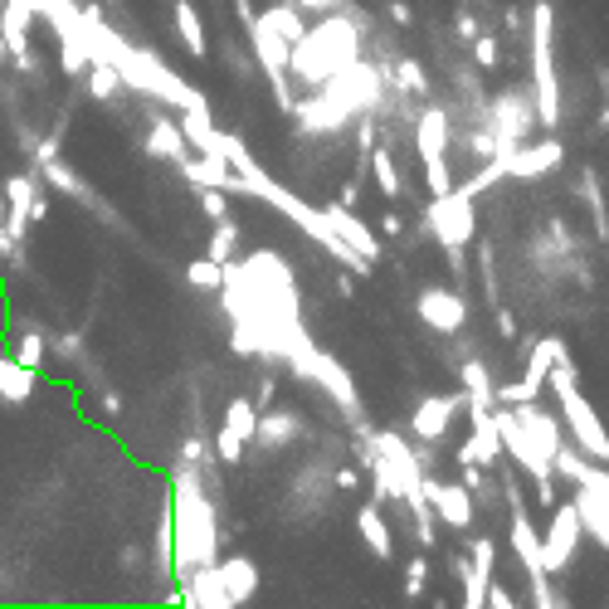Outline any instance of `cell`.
<instances>
[{"instance_id": "1", "label": "cell", "mask_w": 609, "mask_h": 609, "mask_svg": "<svg viewBox=\"0 0 609 609\" xmlns=\"http://www.w3.org/2000/svg\"><path fill=\"white\" fill-rule=\"evenodd\" d=\"M171 522H176V585H186L200 566H215L220 561L215 502L205 497L195 468H181L171 478Z\"/></svg>"}, {"instance_id": "2", "label": "cell", "mask_w": 609, "mask_h": 609, "mask_svg": "<svg viewBox=\"0 0 609 609\" xmlns=\"http://www.w3.org/2000/svg\"><path fill=\"white\" fill-rule=\"evenodd\" d=\"M356 64V20L337 10V15H322L317 30H307L298 44H293V74H303L307 83H332V78Z\"/></svg>"}, {"instance_id": "3", "label": "cell", "mask_w": 609, "mask_h": 609, "mask_svg": "<svg viewBox=\"0 0 609 609\" xmlns=\"http://www.w3.org/2000/svg\"><path fill=\"white\" fill-rule=\"evenodd\" d=\"M497 478H502V497H507V512H512L507 532H512V551H517L522 571H527V585H532V605L561 609L566 605V595L551 590V571H546V556H541V532H536L532 512H527V502H522V488H517L507 473H497Z\"/></svg>"}, {"instance_id": "4", "label": "cell", "mask_w": 609, "mask_h": 609, "mask_svg": "<svg viewBox=\"0 0 609 609\" xmlns=\"http://www.w3.org/2000/svg\"><path fill=\"white\" fill-rule=\"evenodd\" d=\"M532 98L546 132L561 127V78H556V5H532Z\"/></svg>"}, {"instance_id": "5", "label": "cell", "mask_w": 609, "mask_h": 609, "mask_svg": "<svg viewBox=\"0 0 609 609\" xmlns=\"http://www.w3.org/2000/svg\"><path fill=\"white\" fill-rule=\"evenodd\" d=\"M546 390L556 395V405H561V419H566V434L575 439V449L590 458H600L609 463V434H605V419L595 415V405L580 395V381H575V366L571 361H561V366H551V376H546Z\"/></svg>"}, {"instance_id": "6", "label": "cell", "mask_w": 609, "mask_h": 609, "mask_svg": "<svg viewBox=\"0 0 609 609\" xmlns=\"http://www.w3.org/2000/svg\"><path fill=\"white\" fill-rule=\"evenodd\" d=\"M283 361L303 376V381L322 385L337 405H342L346 415H361V400H356V381H351V371H346L342 361L332 356V351H322V346H312V337H293L288 342V351H283Z\"/></svg>"}, {"instance_id": "7", "label": "cell", "mask_w": 609, "mask_h": 609, "mask_svg": "<svg viewBox=\"0 0 609 609\" xmlns=\"http://www.w3.org/2000/svg\"><path fill=\"white\" fill-rule=\"evenodd\" d=\"M415 147H419V161H424L429 195L454 191V176H449V117L439 113V108H424V113H419Z\"/></svg>"}, {"instance_id": "8", "label": "cell", "mask_w": 609, "mask_h": 609, "mask_svg": "<svg viewBox=\"0 0 609 609\" xmlns=\"http://www.w3.org/2000/svg\"><path fill=\"white\" fill-rule=\"evenodd\" d=\"M429 234L444 244V249H463V244H473V234H478V215H473V195L454 186V191L434 195L429 200Z\"/></svg>"}, {"instance_id": "9", "label": "cell", "mask_w": 609, "mask_h": 609, "mask_svg": "<svg viewBox=\"0 0 609 609\" xmlns=\"http://www.w3.org/2000/svg\"><path fill=\"white\" fill-rule=\"evenodd\" d=\"M249 39H254V59H259V69L268 74V83H273V103L283 108V113H293L298 108V98H293V88H288V64H293V44L283 35H273L264 20H254L249 25Z\"/></svg>"}, {"instance_id": "10", "label": "cell", "mask_w": 609, "mask_h": 609, "mask_svg": "<svg viewBox=\"0 0 609 609\" xmlns=\"http://www.w3.org/2000/svg\"><path fill=\"white\" fill-rule=\"evenodd\" d=\"M561 361H571V351H566L561 337H541V342H532L527 376H522V381H512V385H497V405H527V400H541L551 366H561Z\"/></svg>"}, {"instance_id": "11", "label": "cell", "mask_w": 609, "mask_h": 609, "mask_svg": "<svg viewBox=\"0 0 609 609\" xmlns=\"http://www.w3.org/2000/svg\"><path fill=\"white\" fill-rule=\"evenodd\" d=\"M580 536H585L580 507H575V502L551 507V522H546V532H541V556H546V571H551V575L571 571L575 551H580Z\"/></svg>"}, {"instance_id": "12", "label": "cell", "mask_w": 609, "mask_h": 609, "mask_svg": "<svg viewBox=\"0 0 609 609\" xmlns=\"http://www.w3.org/2000/svg\"><path fill=\"white\" fill-rule=\"evenodd\" d=\"M254 439H259V405H254V395H234L229 410H225V424H220V434H215V458L234 468Z\"/></svg>"}, {"instance_id": "13", "label": "cell", "mask_w": 609, "mask_h": 609, "mask_svg": "<svg viewBox=\"0 0 609 609\" xmlns=\"http://www.w3.org/2000/svg\"><path fill=\"white\" fill-rule=\"evenodd\" d=\"M541 127V117H536V98H517V93H502L493 103V113H488V132L497 137V156L512 152V147H522V137Z\"/></svg>"}, {"instance_id": "14", "label": "cell", "mask_w": 609, "mask_h": 609, "mask_svg": "<svg viewBox=\"0 0 609 609\" xmlns=\"http://www.w3.org/2000/svg\"><path fill=\"white\" fill-rule=\"evenodd\" d=\"M468 419H473V429H468V439L458 444V463H483V468H497V458L507 454V449H502L497 415L488 410V405H468Z\"/></svg>"}, {"instance_id": "15", "label": "cell", "mask_w": 609, "mask_h": 609, "mask_svg": "<svg viewBox=\"0 0 609 609\" xmlns=\"http://www.w3.org/2000/svg\"><path fill=\"white\" fill-rule=\"evenodd\" d=\"M468 405V390H458V395H424L415 405V415H410V429H415L419 444H444V434H449V424L454 415Z\"/></svg>"}, {"instance_id": "16", "label": "cell", "mask_w": 609, "mask_h": 609, "mask_svg": "<svg viewBox=\"0 0 609 609\" xmlns=\"http://www.w3.org/2000/svg\"><path fill=\"white\" fill-rule=\"evenodd\" d=\"M415 312H419V322L429 332H439V337H454V332H463V322H468V303L458 298L454 288H424L415 298Z\"/></svg>"}, {"instance_id": "17", "label": "cell", "mask_w": 609, "mask_h": 609, "mask_svg": "<svg viewBox=\"0 0 609 609\" xmlns=\"http://www.w3.org/2000/svg\"><path fill=\"white\" fill-rule=\"evenodd\" d=\"M424 497H429V507L439 512V522L444 527H454V532H468L473 527V493H468V483L458 478V483H439V478H429L424 473Z\"/></svg>"}, {"instance_id": "18", "label": "cell", "mask_w": 609, "mask_h": 609, "mask_svg": "<svg viewBox=\"0 0 609 609\" xmlns=\"http://www.w3.org/2000/svg\"><path fill=\"white\" fill-rule=\"evenodd\" d=\"M502 161H507V181H536V176H546L566 161V147L556 137H546V142H532V147L502 152Z\"/></svg>"}, {"instance_id": "19", "label": "cell", "mask_w": 609, "mask_h": 609, "mask_svg": "<svg viewBox=\"0 0 609 609\" xmlns=\"http://www.w3.org/2000/svg\"><path fill=\"white\" fill-rule=\"evenodd\" d=\"M35 5L30 0H5L0 5V35H5V44H10V54L20 59V69L30 74L35 69V54H30V25H35Z\"/></svg>"}, {"instance_id": "20", "label": "cell", "mask_w": 609, "mask_h": 609, "mask_svg": "<svg viewBox=\"0 0 609 609\" xmlns=\"http://www.w3.org/2000/svg\"><path fill=\"white\" fill-rule=\"evenodd\" d=\"M181 176L191 181L195 191L200 186H215V191H239L244 195V176L229 166L225 156H210V152H195L191 161H181Z\"/></svg>"}, {"instance_id": "21", "label": "cell", "mask_w": 609, "mask_h": 609, "mask_svg": "<svg viewBox=\"0 0 609 609\" xmlns=\"http://www.w3.org/2000/svg\"><path fill=\"white\" fill-rule=\"evenodd\" d=\"M147 152H152L156 161H171V166L191 161L195 147H191V137H186V127H181V117H152V127H147Z\"/></svg>"}, {"instance_id": "22", "label": "cell", "mask_w": 609, "mask_h": 609, "mask_svg": "<svg viewBox=\"0 0 609 609\" xmlns=\"http://www.w3.org/2000/svg\"><path fill=\"white\" fill-rule=\"evenodd\" d=\"M39 186H35V176H25V171H15L10 181H5V205H10V234L15 239H25L30 234V225H35V205H39Z\"/></svg>"}, {"instance_id": "23", "label": "cell", "mask_w": 609, "mask_h": 609, "mask_svg": "<svg viewBox=\"0 0 609 609\" xmlns=\"http://www.w3.org/2000/svg\"><path fill=\"white\" fill-rule=\"evenodd\" d=\"M181 605H191V609H234V600H229V590H225V575H220V561H215V566H200V571L181 585Z\"/></svg>"}, {"instance_id": "24", "label": "cell", "mask_w": 609, "mask_h": 609, "mask_svg": "<svg viewBox=\"0 0 609 609\" xmlns=\"http://www.w3.org/2000/svg\"><path fill=\"white\" fill-rule=\"evenodd\" d=\"M512 415L527 424V434H532L536 444H541V454L556 463V449L566 444V419H556V415H546L536 400H527V405H512Z\"/></svg>"}, {"instance_id": "25", "label": "cell", "mask_w": 609, "mask_h": 609, "mask_svg": "<svg viewBox=\"0 0 609 609\" xmlns=\"http://www.w3.org/2000/svg\"><path fill=\"white\" fill-rule=\"evenodd\" d=\"M356 532H361L366 551H371L376 561H390V556H395V532H390V522L381 517V497L356 507Z\"/></svg>"}, {"instance_id": "26", "label": "cell", "mask_w": 609, "mask_h": 609, "mask_svg": "<svg viewBox=\"0 0 609 609\" xmlns=\"http://www.w3.org/2000/svg\"><path fill=\"white\" fill-rule=\"evenodd\" d=\"M322 210H327V220L337 225V234H342V239L351 244V249H361V254H366L371 264L381 259V239H376V234L366 229V220H356V215H351V205H342V200H332V205H322Z\"/></svg>"}, {"instance_id": "27", "label": "cell", "mask_w": 609, "mask_h": 609, "mask_svg": "<svg viewBox=\"0 0 609 609\" xmlns=\"http://www.w3.org/2000/svg\"><path fill=\"white\" fill-rule=\"evenodd\" d=\"M220 575H225V590H229V600L234 605H249L254 595H259V566L239 551V556H225L220 561Z\"/></svg>"}, {"instance_id": "28", "label": "cell", "mask_w": 609, "mask_h": 609, "mask_svg": "<svg viewBox=\"0 0 609 609\" xmlns=\"http://www.w3.org/2000/svg\"><path fill=\"white\" fill-rule=\"evenodd\" d=\"M35 376L25 361H15V356H0V400L5 405H25L30 395H35Z\"/></svg>"}, {"instance_id": "29", "label": "cell", "mask_w": 609, "mask_h": 609, "mask_svg": "<svg viewBox=\"0 0 609 609\" xmlns=\"http://www.w3.org/2000/svg\"><path fill=\"white\" fill-rule=\"evenodd\" d=\"M171 20H176V35L186 44V54L195 59H205V25H200V10H195V0H171Z\"/></svg>"}, {"instance_id": "30", "label": "cell", "mask_w": 609, "mask_h": 609, "mask_svg": "<svg viewBox=\"0 0 609 609\" xmlns=\"http://www.w3.org/2000/svg\"><path fill=\"white\" fill-rule=\"evenodd\" d=\"M298 429H303V419L288 415V410H259V439L254 444H264V449H283V444H293L298 439Z\"/></svg>"}, {"instance_id": "31", "label": "cell", "mask_w": 609, "mask_h": 609, "mask_svg": "<svg viewBox=\"0 0 609 609\" xmlns=\"http://www.w3.org/2000/svg\"><path fill=\"white\" fill-rule=\"evenodd\" d=\"M259 20H264V25L273 30V35H283V39H288V44H298V39L307 35L303 5H293V0H288V5H268V10L259 15Z\"/></svg>"}, {"instance_id": "32", "label": "cell", "mask_w": 609, "mask_h": 609, "mask_svg": "<svg viewBox=\"0 0 609 609\" xmlns=\"http://www.w3.org/2000/svg\"><path fill=\"white\" fill-rule=\"evenodd\" d=\"M458 381L468 390V405H488V410L497 405V385H493V376H488L483 361H463V366H458Z\"/></svg>"}, {"instance_id": "33", "label": "cell", "mask_w": 609, "mask_h": 609, "mask_svg": "<svg viewBox=\"0 0 609 609\" xmlns=\"http://www.w3.org/2000/svg\"><path fill=\"white\" fill-rule=\"evenodd\" d=\"M35 166L44 171V181H49V186H59L64 195H74V200H83V205H93V200H98V195L88 191V186L78 181L74 171H69L64 161H59V156H44V161H35Z\"/></svg>"}, {"instance_id": "34", "label": "cell", "mask_w": 609, "mask_h": 609, "mask_svg": "<svg viewBox=\"0 0 609 609\" xmlns=\"http://www.w3.org/2000/svg\"><path fill=\"white\" fill-rule=\"evenodd\" d=\"M117 88H127V83H122V74H117L113 64L93 59V64H88V98L108 103V98H117Z\"/></svg>"}, {"instance_id": "35", "label": "cell", "mask_w": 609, "mask_h": 609, "mask_svg": "<svg viewBox=\"0 0 609 609\" xmlns=\"http://www.w3.org/2000/svg\"><path fill=\"white\" fill-rule=\"evenodd\" d=\"M371 171H376V186H381L385 200H400V191H405V186H400V166H395V156L385 152V147L371 152Z\"/></svg>"}, {"instance_id": "36", "label": "cell", "mask_w": 609, "mask_h": 609, "mask_svg": "<svg viewBox=\"0 0 609 609\" xmlns=\"http://www.w3.org/2000/svg\"><path fill=\"white\" fill-rule=\"evenodd\" d=\"M234 249H239V225L225 215V220H215V229H210V249H205V254H210L215 264H229Z\"/></svg>"}, {"instance_id": "37", "label": "cell", "mask_w": 609, "mask_h": 609, "mask_svg": "<svg viewBox=\"0 0 609 609\" xmlns=\"http://www.w3.org/2000/svg\"><path fill=\"white\" fill-rule=\"evenodd\" d=\"M15 361H25L30 371H44V361H49V342H44V332H39V327H25V332H20Z\"/></svg>"}, {"instance_id": "38", "label": "cell", "mask_w": 609, "mask_h": 609, "mask_svg": "<svg viewBox=\"0 0 609 609\" xmlns=\"http://www.w3.org/2000/svg\"><path fill=\"white\" fill-rule=\"evenodd\" d=\"M186 278H191V288H205V293H220V288H225V264H215V259L205 254V259H195V264H186Z\"/></svg>"}, {"instance_id": "39", "label": "cell", "mask_w": 609, "mask_h": 609, "mask_svg": "<svg viewBox=\"0 0 609 609\" xmlns=\"http://www.w3.org/2000/svg\"><path fill=\"white\" fill-rule=\"evenodd\" d=\"M463 551H468L473 571L483 575V580H493V566H497V541H493V536H473V541H468Z\"/></svg>"}, {"instance_id": "40", "label": "cell", "mask_w": 609, "mask_h": 609, "mask_svg": "<svg viewBox=\"0 0 609 609\" xmlns=\"http://www.w3.org/2000/svg\"><path fill=\"white\" fill-rule=\"evenodd\" d=\"M497 181H507V161H502V156H488L483 171H473V176L463 181V191L478 195V191H488V186H497Z\"/></svg>"}, {"instance_id": "41", "label": "cell", "mask_w": 609, "mask_h": 609, "mask_svg": "<svg viewBox=\"0 0 609 609\" xmlns=\"http://www.w3.org/2000/svg\"><path fill=\"white\" fill-rule=\"evenodd\" d=\"M424 590H429V556H410V566H405V600L415 605V600H424Z\"/></svg>"}, {"instance_id": "42", "label": "cell", "mask_w": 609, "mask_h": 609, "mask_svg": "<svg viewBox=\"0 0 609 609\" xmlns=\"http://www.w3.org/2000/svg\"><path fill=\"white\" fill-rule=\"evenodd\" d=\"M395 83H400L405 93H415V98H424V93H429V74L419 69L415 59H400V64H395Z\"/></svg>"}, {"instance_id": "43", "label": "cell", "mask_w": 609, "mask_h": 609, "mask_svg": "<svg viewBox=\"0 0 609 609\" xmlns=\"http://www.w3.org/2000/svg\"><path fill=\"white\" fill-rule=\"evenodd\" d=\"M225 195H229V191H215V186H200V210H205L210 220H225V215H229Z\"/></svg>"}, {"instance_id": "44", "label": "cell", "mask_w": 609, "mask_h": 609, "mask_svg": "<svg viewBox=\"0 0 609 609\" xmlns=\"http://www.w3.org/2000/svg\"><path fill=\"white\" fill-rule=\"evenodd\" d=\"M473 59H478V69H497V39L493 35L473 39Z\"/></svg>"}, {"instance_id": "45", "label": "cell", "mask_w": 609, "mask_h": 609, "mask_svg": "<svg viewBox=\"0 0 609 609\" xmlns=\"http://www.w3.org/2000/svg\"><path fill=\"white\" fill-rule=\"evenodd\" d=\"M488 605H493V609H517V595H512L497 575H493V585H488Z\"/></svg>"}, {"instance_id": "46", "label": "cell", "mask_w": 609, "mask_h": 609, "mask_svg": "<svg viewBox=\"0 0 609 609\" xmlns=\"http://www.w3.org/2000/svg\"><path fill=\"white\" fill-rule=\"evenodd\" d=\"M293 5H303V10H312V15H337V10H346L351 0H293Z\"/></svg>"}, {"instance_id": "47", "label": "cell", "mask_w": 609, "mask_h": 609, "mask_svg": "<svg viewBox=\"0 0 609 609\" xmlns=\"http://www.w3.org/2000/svg\"><path fill=\"white\" fill-rule=\"evenodd\" d=\"M493 317H497V337H502V342H512V337H517V317H512L507 307H497Z\"/></svg>"}, {"instance_id": "48", "label": "cell", "mask_w": 609, "mask_h": 609, "mask_svg": "<svg viewBox=\"0 0 609 609\" xmlns=\"http://www.w3.org/2000/svg\"><path fill=\"white\" fill-rule=\"evenodd\" d=\"M385 15H390V20H395V25H410V20H415V15H410V5H405V0H390V5H385Z\"/></svg>"}, {"instance_id": "49", "label": "cell", "mask_w": 609, "mask_h": 609, "mask_svg": "<svg viewBox=\"0 0 609 609\" xmlns=\"http://www.w3.org/2000/svg\"><path fill=\"white\" fill-rule=\"evenodd\" d=\"M371 142H376V122H371V117H361V132H356V147H361V152H371Z\"/></svg>"}, {"instance_id": "50", "label": "cell", "mask_w": 609, "mask_h": 609, "mask_svg": "<svg viewBox=\"0 0 609 609\" xmlns=\"http://www.w3.org/2000/svg\"><path fill=\"white\" fill-rule=\"evenodd\" d=\"M234 15L244 20V30H249V25L259 20V10H254V0H234Z\"/></svg>"}, {"instance_id": "51", "label": "cell", "mask_w": 609, "mask_h": 609, "mask_svg": "<svg viewBox=\"0 0 609 609\" xmlns=\"http://www.w3.org/2000/svg\"><path fill=\"white\" fill-rule=\"evenodd\" d=\"M458 35L468 39V44L478 39V25H473V15H468V10H458Z\"/></svg>"}, {"instance_id": "52", "label": "cell", "mask_w": 609, "mask_h": 609, "mask_svg": "<svg viewBox=\"0 0 609 609\" xmlns=\"http://www.w3.org/2000/svg\"><path fill=\"white\" fill-rule=\"evenodd\" d=\"M254 405H259V410H268V405H273V376H264V381H259V395H254Z\"/></svg>"}, {"instance_id": "53", "label": "cell", "mask_w": 609, "mask_h": 609, "mask_svg": "<svg viewBox=\"0 0 609 609\" xmlns=\"http://www.w3.org/2000/svg\"><path fill=\"white\" fill-rule=\"evenodd\" d=\"M356 483H361V473H356V468H337V488H346V493H351Z\"/></svg>"}, {"instance_id": "54", "label": "cell", "mask_w": 609, "mask_h": 609, "mask_svg": "<svg viewBox=\"0 0 609 609\" xmlns=\"http://www.w3.org/2000/svg\"><path fill=\"white\" fill-rule=\"evenodd\" d=\"M356 186H361V176H351V181L342 186V195H337V200H342V205H351V210H356Z\"/></svg>"}, {"instance_id": "55", "label": "cell", "mask_w": 609, "mask_h": 609, "mask_svg": "<svg viewBox=\"0 0 609 609\" xmlns=\"http://www.w3.org/2000/svg\"><path fill=\"white\" fill-rule=\"evenodd\" d=\"M59 361H78V337H64V342H59Z\"/></svg>"}, {"instance_id": "56", "label": "cell", "mask_w": 609, "mask_h": 609, "mask_svg": "<svg viewBox=\"0 0 609 609\" xmlns=\"http://www.w3.org/2000/svg\"><path fill=\"white\" fill-rule=\"evenodd\" d=\"M103 410H108V415H122V395H117V390H103Z\"/></svg>"}, {"instance_id": "57", "label": "cell", "mask_w": 609, "mask_h": 609, "mask_svg": "<svg viewBox=\"0 0 609 609\" xmlns=\"http://www.w3.org/2000/svg\"><path fill=\"white\" fill-rule=\"evenodd\" d=\"M400 229H405V225H400V215H385V220H381V234H390V239H395Z\"/></svg>"}, {"instance_id": "58", "label": "cell", "mask_w": 609, "mask_h": 609, "mask_svg": "<svg viewBox=\"0 0 609 609\" xmlns=\"http://www.w3.org/2000/svg\"><path fill=\"white\" fill-rule=\"evenodd\" d=\"M5 54H10V44H5V35H0V64H5Z\"/></svg>"}, {"instance_id": "59", "label": "cell", "mask_w": 609, "mask_h": 609, "mask_svg": "<svg viewBox=\"0 0 609 609\" xmlns=\"http://www.w3.org/2000/svg\"><path fill=\"white\" fill-rule=\"evenodd\" d=\"M0 220H5V186H0Z\"/></svg>"}, {"instance_id": "60", "label": "cell", "mask_w": 609, "mask_h": 609, "mask_svg": "<svg viewBox=\"0 0 609 609\" xmlns=\"http://www.w3.org/2000/svg\"><path fill=\"white\" fill-rule=\"evenodd\" d=\"M166 5H171V0H166Z\"/></svg>"}]
</instances>
